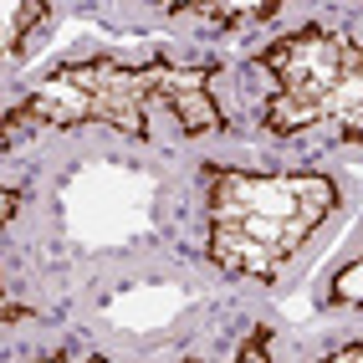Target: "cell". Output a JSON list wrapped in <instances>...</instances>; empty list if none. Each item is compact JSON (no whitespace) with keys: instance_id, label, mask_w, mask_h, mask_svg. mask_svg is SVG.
I'll return each instance as SVG.
<instances>
[{"instance_id":"cell-1","label":"cell","mask_w":363,"mask_h":363,"mask_svg":"<svg viewBox=\"0 0 363 363\" xmlns=\"http://www.w3.org/2000/svg\"><path fill=\"white\" fill-rule=\"evenodd\" d=\"M159 123H174L184 138L225 133V113L215 103L210 67H174V62H118L87 57L67 62L26 92L6 113V149L26 133H72V128H118L128 138L154 143Z\"/></svg>"},{"instance_id":"cell-2","label":"cell","mask_w":363,"mask_h":363,"mask_svg":"<svg viewBox=\"0 0 363 363\" xmlns=\"http://www.w3.org/2000/svg\"><path fill=\"white\" fill-rule=\"evenodd\" d=\"M337 210V184L328 174H246L205 169V256L225 277L277 281L297 251Z\"/></svg>"},{"instance_id":"cell-3","label":"cell","mask_w":363,"mask_h":363,"mask_svg":"<svg viewBox=\"0 0 363 363\" xmlns=\"http://www.w3.org/2000/svg\"><path fill=\"white\" fill-rule=\"evenodd\" d=\"M256 72L266 77L261 128L272 138L323 128L363 143V41L333 26H302L266 46Z\"/></svg>"},{"instance_id":"cell-4","label":"cell","mask_w":363,"mask_h":363,"mask_svg":"<svg viewBox=\"0 0 363 363\" xmlns=\"http://www.w3.org/2000/svg\"><path fill=\"white\" fill-rule=\"evenodd\" d=\"M41 363H108V358L103 353H82V348H57V353H46ZM189 363H200V358H189ZM230 363H272V328H251L235 343Z\"/></svg>"},{"instance_id":"cell-5","label":"cell","mask_w":363,"mask_h":363,"mask_svg":"<svg viewBox=\"0 0 363 363\" xmlns=\"http://www.w3.org/2000/svg\"><path fill=\"white\" fill-rule=\"evenodd\" d=\"M179 16H195L200 26L230 31V26H251V21H272L277 6H179Z\"/></svg>"},{"instance_id":"cell-6","label":"cell","mask_w":363,"mask_h":363,"mask_svg":"<svg viewBox=\"0 0 363 363\" xmlns=\"http://www.w3.org/2000/svg\"><path fill=\"white\" fill-rule=\"evenodd\" d=\"M41 16H46V6H36V0H11V6H6V57H11V62L21 57L26 26H36Z\"/></svg>"},{"instance_id":"cell-7","label":"cell","mask_w":363,"mask_h":363,"mask_svg":"<svg viewBox=\"0 0 363 363\" xmlns=\"http://www.w3.org/2000/svg\"><path fill=\"white\" fill-rule=\"evenodd\" d=\"M323 302H328V307H363V256H358V261H348L343 272L328 281Z\"/></svg>"},{"instance_id":"cell-8","label":"cell","mask_w":363,"mask_h":363,"mask_svg":"<svg viewBox=\"0 0 363 363\" xmlns=\"http://www.w3.org/2000/svg\"><path fill=\"white\" fill-rule=\"evenodd\" d=\"M318 363H363V343H353V348H337V353H328V358H318Z\"/></svg>"}]
</instances>
